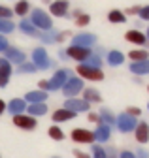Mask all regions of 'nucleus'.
<instances>
[{
    "label": "nucleus",
    "mask_w": 149,
    "mask_h": 158,
    "mask_svg": "<svg viewBox=\"0 0 149 158\" xmlns=\"http://www.w3.org/2000/svg\"><path fill=\"white\" fill-rule=\"evenodd\" d=\"M30 23H32L36 28H42V30H51V28H53L51 17H49L44 10H34L32 15H30Z\"/></svg>",
    "instance_id": "1"
},
{
    "label": "nucleus",
    "mask_w": 149,
    "mask_h": 158,
    "mask_svg": "<svg viewBox=\"0 0 149 158\" xmlns=\"http://www.w3.org/2000/svg\"><path fill=\"white\" fill-rule=\"evenodd\" d=\"M76 70H78L79 77H83V79H91V81H102V79H104V73H102L100 68H92V66H87V64H79Z\"/></svg>",
    "instance_id": "2"
},
{
    "label": "nucleus",
    "mask_w": 149,
    "mask_h": 158,
    "mask_svg": "<svg viewBox=\"0 0 149 158\" xmlns=\"http://www.w3.org/2000/svg\"><path fill=\"white\" fill-rule=\"evenodd\" d=\"M66 53H68L70 58H76V60H79V62L87 60V58L91 56V49L89 47H79V45H72Z\"/></svg>",
    "instance_id": "3"
},
{
    "label": "nucleus",
    "mask_w": 149,
    "mask_h": 158,
    "mask_svg": "<svg viewBox=\"0 0 149 158\" xmlns=\"http://www.w3.org/2000/svg\"><path fill=\"white\" fill-rule=\"evenodd\" d=\"M81 89H83V81H81V79H76V77L68 79V81L64 83V87H62V90H64L66 96H76Z\"/></svg>",
    "instance_id": "4"
},
{
    "label": "nucleus",
    "mask_w": 149,
    "mask_h": 158,
    "mask_svg": "<svg viewBox=\"0 0 149 158\" xmlns=\"http://www.w3.org/2000/svg\"><path fill=\"white\" fill-rule=\"evenodd\" d=\"M68 8H70V2H68V0H55V2H51L49 11H51V15H55V17H64V15L68 13Z\"/></svg>",
    "instance_id": "5"
},
{
    "label": "nucleus",
    "mask_w": 149,
    "mask_h": 158,
    "mask_svg": "<svg viewBox=\"0 0 149 158\" xmlns=\"http://www.w3.org/2000/svg\"><path fill=\"white\" fill-rule=\"evenodd\" d=\"M32 60H34V66L38 68V70L49 66V58H47L45 49H34V53H32Z\"/></svg>",
    "instance_id": "6"
},
{
    "label": "nucleus",
    "mask_w": 149,
    "mask_h": 158,
    "mask_svg": "<svg viewBox=\"0 0 149 158\" xmlns=\"http://www.w3.org/2000/svg\"><path fill=\"white\" fill-rule=\"evenodd\" d=\"M13 124H17L23 130H34L36 128V121L32 117H27V115H15L13 117Z\"/></svg>",
    "instance_id": "7"
},
{
    "label": "nucleus",
    "mask_w": 149,
    "mask_h": 158,
    "mask_svg": "<svg viewBox=\"0 0 149 158\" xmlns=\"http://www.w3.org/2000/svg\"><path fill=\"white\" fill-rule=\"evenodd\" d=\"M64 83H66V72H64V70H59V72L47 81V87H49V90H55V89L64 87Z\"/></svg>",
    "instance_id": "8"
},
{
    "label": "nucleus",
    "mask_w": 149,
    "mask_h": 158,
    "mask_svg": "<svg viewBox=\"0 0 149 158\" xmlns=\"http://www.w3.org/2000/svg\"><path fill=\"white\" fill-rule=\"evenodd\" d=\"M10 75H11V64L6 60V58H0V87L8 85Z\"/></svg>",
    "instance_id": "9"
},
{
    "label": "nucleus",
    "mask_w": 149,
    "mask_h": 158,
    "mask_svg": "<svg viewBox=\"0 0 149 158\" xmlns=\"http://www.w3.org/2000/svg\"><path fill=\"white\" fill-rule=\"evenodd\" d=\"M72 139L78 141V143H91L95 139V135L87 130H72Z\"/></svg>",
    "instance_id": "10"
},
{
    "label": "nucleus",
    "mask_w": 149,
    "mask_h": 158,
    "mask_svg": "<svg viewBox=\"0 0 149 158\" xmlns=\"http://www.w3.org/2000/svg\"><path fill=\"white\" fill-rule=\"evenodd\" d=\"M6 60L8 62H17V64H23L25 62V55L19 51V49H15V47H8L6 49Z\"/></svg>",
    "instance_id": "11"
},
{
    "label": "nucleus",
    "mask_w": 149,
    "mask_h": 158,
    "mask_svg": "<svg viewBox=\"0 0 149 158\" xmlns=\"http://www.w3.org/2000/svg\"><path fill=\"white\" fill-rule=\"evenodd\" d=\"M125 38H126V42H130V44H136V45H143L147 40H145V36L140 32V30H128L126 34H125Z\"/></svg>",
    "instance_id": "12"
},
{
    "label": "nucleus",
    "mask_w": 149,
    "mask_h": 158,
    "mask_svg": "<svg viewBox=\"0 0 149 158\" xmlns=\"http://www.w3.org/2000/svg\"><path fill=\"white\" fill-rule=\"evenodd\" d=\"M95 44V36L92 34H78L74 38V45H79V47H89Z\"/></svg>",
    "instance_id": "13"
},
{
    "label": "nucleus",
    "mask_w": 149,
    "mask_h": 158,
    "mask_svg": "<svg viewBox=\"0 0 149 158\" xmlns=\"http://www.w3.org/2000/svg\"><path fill=\"white\" fill-rule=\"evenodd\" d=\"M89 107V102H85V100H74V98H70V100L66 102V109H70V111H85Z\"/></svg>",
    "instance_id": "14"
},
{
    "label": "nucleus",
    "mask_w": 149,
    "mask_h": 158,
    "mask_svg": "<svg viewBox=\"0 0 149 158\" xmlns=\"http://www.w3.org/2000/svg\"><path fill=\"white\" fill-rule=\"evenodd\" d=\"M76 117V113L70 111V109H57L53 113V121L55 123H59V121H70V118Z\"/></svg>",
    "instance_id": "15"
},
{
    "label": "nucleus",
    "mask_w": 149,
    "mask_h": 158,
    "mask_svg": "<svg viewBox=\"0 0 149 158\" xmlns=\"http://www.w3.org/2000/svg\"><path fill=\"white\" fill-rule=\"evenodd\" d=\"M134 118L130 117V115H121L119 117V126H121V130L123 132H128V130H132L134 128Z\"/></svg>",
    "instance_id": "16"
},
{
    "label": "nucleus",
    "mask_w": 149,
    "mask_h": 158,
    "mask_svg": "<svg viewBox=\"0 0 149 158\" xmlns=\"http://www.w3.org/2000/svg\"><path fill=\"white\" fill-rule=\"evenodd\" d=\"M13 11H15L17 15L25 17V15L30 11V2H28V0H19V2H15V8H13Z\"/></svg>",
    "instance_id": "17"
},
{
    "label": "nucleus",
    "mask_w": 149,
    "mask_h": 158,
    "mask_svg": "<svg viewBox=\"0 0 149 158\" xmlns=\"http://www.w3.org/2000/svg\"><path fill=\"white\" fill-rule=\"evenodd\" d=\"M130 70H132L134 73H149V60H140V62H132V66H130Z\"/></svg>",
    "instance_id": "18"
},
{
    "label": "nucleus",
    "mask_w": 149,
    "mask_h": 158,
    "mask_svg": "<svg viewBox=\"0 0 149 158\" xmlns=\"http://www.w3.org/2000/svg\"><path fill=\"white\" fill-rule=\"evenodd\" d=\"M147 135H149V128H147V124H145V123L138 124V128H136V139H138L140 143H145V141H147Z\"/></svg>",
    "instance_id": "19"
},
{
    "label": "nucleus",
    "mask_w": 149,
    "mask_h": 158,
    "mask_svg": "<svg viewBox=\"0 0 149 158\" xmlns=\"http://www.w3.org/2000/svg\"><path fill=\"white\" fill-rule=\"evenodd\" d=\"M108 19H109V23H125V19H126V15L121 11V10H111L109 13H108Z\"/></svg>",
    "instance_id": "20"
},
{
    "label": "nucleus",
    "mask_w": 149,
    "mask_h": 158,
    "mask_svg": "<svg viewBox=\"0 0 149 158\" xmlns=\"http://www.w3.org/2000/svg\"><path fill=\"white\" fill-rule=\"evenodd\" d=\"M44 98H45V92H42V90H34V92H28L27 94V100L30 104H42Z\"/></svg>",
    "instance_id": "21"
},
{
    "label": "nucleus",
    "mask_w": 149,
    "mask_h": 158,
    "mask_svg": "<svg viewBox=\"0 0 149 158\" xmlns=\"http://www.w3.org/2000/svg\"><path fill=\"white\" fill-rule=\"evenodd\" d=\"M74 17H76V25H79V27H85V25H89V23H91V17H89L87 13L79 11V10H76Z\"/></svg>",
    "instance_id": "22"
},
{
    "label": "nucleus",
    "mask_w": 149,
    "mask_h": 158,
    "mask_svg": "<svg viewBox=\"0 0 149 158\" xmlns=\"http://www.w3.org/2000/svg\"><path fill=\"white\" fill-rule=\"evenodd\" d=\"M83 96H85V102H100V92L95 89H87Z\"/></svg>",
    "instance_id": "23"
},
{
    "label": "nucleus",
    "mask_w": 149,
    "mask_h": 158,
    "mask_svg": "<svg viewBox=\"0 0 149 158\" xmlns=\"http://www.w3.org/2000/svg\"><path fill=\"white\" fill-rule=\"evenodd\" d=\"M108 62H109L111 66H119V64L123 62V55H121L119 51H111V53L108 55Z\"/></svg>",
    "instance_id": "24"
},
{
    "label": "nucleus",
    "mask_w": 149,
    "mask_h": 158,
    "mask_svg": "<svg viewBox=\"0 0 149 158\" xmlns=\"http://www.w3.org/2000/svg\"><path fill=\"white\" fill-rule=\"evenodd\" d=\"M21 30L25 34H30V36H38V28H36L30 21H21Z\"/></svg>",
    "instance_id": "25"
},
{
    "label": "nucleus",
    "mask_w": 149,
    "mask_h": 158,
    "mask_svg": "<svg viewBox=\"0 0 149 158\" xmlns=\"http://www.w3.org/2000/svg\"><path fill=\"white\" fill-rule=\"evenodd\" d=\"M13 28H15V25L10 19H0V34H10Z\"/></svg>",
    "instance_id": "26"
},
{
    "label": "nucleus",
    "mask_w": 149,
    "mask_h": 158,
    "mask_svg": "<svg viewBox=\"0 0 149 158\" xmlns=\"http://www.w3.org/2000/svg\"><path fill=\"white\" fill-rule=\"evenodd\" d=\"M128 56L132 58V62H140V60H147V53L145 51H130Z\"/></svg>",
    "instance_id": "27"
},
{
    "label": "nucleus",
    "mask_w": 149,
    "mask_h": 158,
    "mask_svg": "<svg viewBox=\"0 0 149 158\" xmlns=\"http://www.w3.org/2000/svg\"><path fill=\"white\" fill-rule=\"evenodd\" d=\"M25 109V102L23 100H13L11 104H10V111L11 113H21Z\"/></svg>",
    "instance_id": "28"
},
{
    "label": "nucleus",
    "mask_w": 149,
    "mask_h": 158,
    "mask_svg": "<svg viewBox=\"0 0 149 158\" xmlns=\"http://www.w3.org/2000/svg\"><path fill=\"white\" fill-rule=\"evenodd\" d=\"M49 135L53 137V139H59V141L64 137V134H62V130H61L59 126H51V128H49Z\"/></svg>",
    "instance_id": "29"
},
{
    "label": "nucleus",
    "mask_w": 149,
    "mask_h": 158,
    "mask_svg": "<svg viewBox=\"0 0 149 158\" xmlns=\"http://www.w3.org/2000/svg\"><path fill=\"white\" fill-rule=\"evenodd\" d=\"M100 58L96 56V55H91L89 58H87V66H92V68H100Z\"/></svg>",
    "instance_id": "30"
},
{
    "label": "nucleus",
    "mask_w": 149,
    "mask_h": 158,
    "mask_svg": "<svg viewBox=\"0 0 149 158\" xmlns=\"http://www.w3.org/2000/svg\"><path fill=\"white\" fill-rule=\"evenodd\" d=\"M30 113L42 115V113H45V106H44V104H32V106H30Z\"/></svg>",
    "instance_id": "31"
},
{
    "label": "nucleus",
    "mask_w": 149,
    "mask_h": 158,
    "mask_svg": "<svg viewBox=\"0 0 149 158\" xmlns=\"http://www.w3.org/2000/svg\"><path fill=\"white\" fill-rule=\"evenodd\" d=\"M13 15V11L10 10V8H6V6H0V19H10Z\"/></svg>",
    "instance_id": "32"
},
{
    "label": "nucleus",
    "mask_w": 149,
    "mask_h": 158,
    "mask_svg": "<svg viewBox=\"0 0 149 158\" xmlns=\"http://www.w3.org/2000/svg\"><path fill=\"white\" fill-rule=\"evenodd\" d=\"M42 40H44L45 44H51V42H55V40H57V36H55L53 32H47V34L44 32V34H42Z\"/></svg>",
    "instance_id": "33"
},
{
    "label": "nucleus",
    "mask_w": 149,
    "mask_h": 158,
    "mask_svg": "<svg viewBox=\"0 0 149 158\" xmlns=\"http://www.w3.org/2000/svg\"><path fill=\"white\" fill-rule=\"evenodd\" d=\"M143 21H149V6H143V8H140V13H138Z\"/></svg>",
    "instance_id": "34"
},
{
    "label": "nucleus",
    "mask_w": 149,
    "mask_h": 158,
    "mask_svg": "<svg viewBox=\"0 0 149 158\" xmlns=\"http://www.w3.org/2000/svg\"><path fill=\"white\" fill-rule=\"evenodd\" d=\"M108 135H109L108 126H100V130H98V137H100V139H108Z\"/></svg>",
    "instance_id": "35"
},
{
    "label": "nucleus",
    "mask_w": 149,
    "mask_h": 158,
    "mask_svg": "<svg viewBox=\"0 0 149 158\" xmlns=\"http://www.w3.org/2000/svg\"><path fill=\"white\" fill-rule=\"evenodd\" d=\"M38 68H36L34 64H23L21 68H19V72H36Z\"/></svg>",
    "instance_id": "36"
},
{
    "label": "nucleus",
    "mask_w": 149,
    "mask_h": 158,
    "mask_svg": "<svg viewBox=\"0 0 149 158\" xmlns=\"http://www.w3.org/2000/svg\"><path fill=\"white\" fill-rule=\"evenodd\" d=\"M6 49H8V40L0 34V51H6Z\"/></svg>",
    "instance_id": "37"
},
{
    "label": "nucleus",
    "mask_w": 149,
    "mask_h": 158,
    "mask_svg": "<svg viewBox=\"0 0 149 158\" xmlns=\"http://www.w3.org/2000/svg\"><path fill=\"white\" fill-rule=\"evenodd\" d=\"M68 36H70V32H61V34H57V42H64Z\"/></svg>",
    "instance_id": "38"
},
{
    "label": "nucleus",
    "mask_w": 149,
    "mask_h": 158,
    "mask_svg": "<svg viewBox=\"0 0 149 158\" xmlns=\"http://www.w3.org/2000/svg\"><path fill=\"white\" fill-rule=\"evenodd\" d=\"M142 111H140V107H128V115L132 117V115H140Z\"/></svg>",
    "instance_id": "39"
},
{
    "label": "nucleus",
    "mask_w": 149,
    "mask_h": 158,
    "mask_svg": "<svg viewBox=\"0 0 149 158\" xmlns=\"http://www.w3.org/2000/svg\"><path fill=\"white\" fill-rule=\"evenodd\" d=\"M126 13H128V15H136V13H140V8H138V6H136V8H128Z\"/></svg>",
    "instance_id": "40"
},
{
    "label": "nucleus",
    "mask_w": 149,
    "mask_h": 158,
    "mask_svg": "<svg viewBox=\"0 0 149 158\" xmlns=\"http://www.w3.org/2000/svg\"><path fill=\"white\" fill-rule=\"evenodd\" d=\"M89 121H92V123H96V121H98V117H96V115H91V113H89Z\"/></svg>",
    "instance_id": "41"
},
{
    "label": "nucleus",
    "mask_w": 149,
    "mask_h": 158,
    "mask_svg": "<svg viewBox=\"0 0 149 158\" xmlns=\"http://www.w3.org/2000/svg\"><path fill=\"white\" fill-rule=\"evenodd\" d=\"M4 109H6V104H4L2 100H0V115H2V113H4Z\"/></svg>",
    "instance_id": "42"
},
{
    "label": "nucleus",
    "mask_w": 149,
    "mask_h": 158,
    "mask_svg": "<svg viewBox=\"0 0 149 158\" xmlns=\"http://www.w3.org/2000/svg\"><path fill=\"white\" fill-rule=\"evenodd\" d=\"M76 156H78V158H89V156H87V154H83V152H79V151H78V152H76Z\"/></svg>",
    "instance_id": "43"
},
{
    "label": "nucleus",
    "mask_w": 149,
    "mask_h": 158,
    "mask_svg": "<svg viewBox=\"0 0 149 158\" xmlns=\"http://www.w3.org/2000/svg\"><path fill=\"white\" fill-rule=\"evenodd\" d=\"M123 158H134V156L130 154V152H125V154H123Z\"/></svg>",
    "instance_id": "44"
},
{
    "label": "nucleus",
    "mask_w": 149,
    "mask_h": 158,
    "mask_svg": "<svg viewBox=\"0 0 149 158\" xmlns=\"http://www.w3.org/2000/svg\"><path fill=\"white\" fill-rule=\"evenodd\" d=\"M147 36H149V30H147Z\"/></svg>",
    "instance_id": "45"
},
{
    "label": "nucleus",
    "mask_w": 149,
    "mask_h": 158,
    "mask_svg": "<svg viewBox=\"0 0 149 158\" xmlns=\"http://www.w3.org/2000/svg\"><path fill=\"white\" fill-rule=\"evenodd\" d=\"M147 90H149V87H147Z\"/></svg>",
    "instance_id": "46"
}]
</instances>
